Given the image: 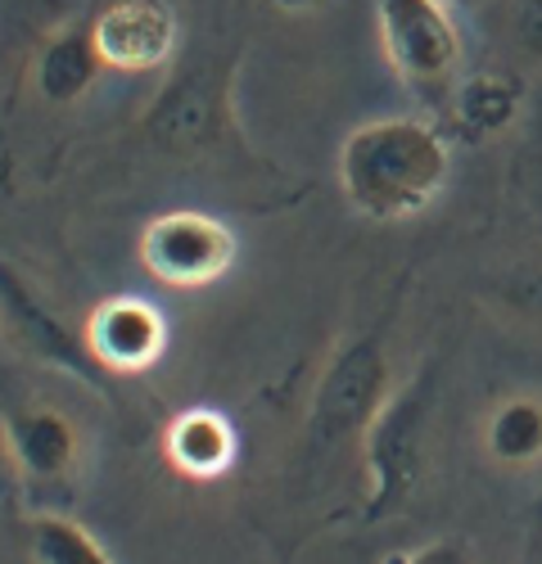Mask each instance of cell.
I'll list each match as a JSON object with an SVG mask.
<instances>
[{
  "instance_id": "cell-1",
  "label": "cell",
  "mask_w": 542,
  "mask_h": 564,
  "mask_svg": "<svg viewBox=\"0 0 542 564\" xmlns=\"http://www.w3.org/2000/svg\"><path fill=\"white\" fill-rule=\"evenodd\" d=\"M452 150L425 118H376L344 135L339 191L371 221H406L425 213L447 185Z\"/></svg>"
},
{
  "instance_id": "cell-2",
  "label": "cell",
  "mask_w": 542,
  "mask_h": 564,
  "mask_svg": "<svg viewBox=\"0 0 542 564\" xmlns=\"http://www.w3.org/2000/svg\"><path fill=\"white\" fill-rule=\"evenodd\" d=\"M434 411V370L406 380L389 393L384 411L361 438V460H367V520L393 514L425 469V430Z\"/></svg>"
},
{
  "instance_id": "cell-3",
  "label": "cell",
  "mask_w": 542,
  "mask_h": 564,
  "mask_svg": "<svg viewBox=\"0 0 542 564\" xmlns=\"http://www.w3.org/2000/svg\"><path fill=\"white\" fill-rule=\"evenodd\" d=\"M393 384H389V352L380 335L348 339L330 366L322 370L307 411V438L312 447H339V443H361L367 430L376 425V415L384 411Z\"/></svg>"
},
{
  "instance_id": "cell-4",
  "label": "cell",
  "mask_w": 542,
  "mask_h": 564,
  "mask_svg": "<svg viewBox=\"0 0 542 564\" xmlns=\"http://www.w3.org/2000/svg\"><path fill=\"white\" fill-rule=\"evenodd\" d=\"M389 68L421 96L452 90L462 68V28L438 0H376Z\"/></svg>"
},
{
  "instance_id": "cell-5",
  "label": "cell",
  "mask_w": 542,
  "mask_h": 564,
  "mask_svg": "<svg viewBox=\"0 0 542 564\" xmlns=\"http://www.w3.org/2000/svg\"><path fill=\"white\" fill-rule=\"evenodd\" d=\"M236 235L213 213L176 208L159 213L141 230V267L167 290H204L236 267Z\"/></svg>"
},
{
  "instance_id": "cell-6",
  "label": "cell",
  "mask_w": 542,
  "mask_h": 564,
  "mask_svg": "<svg viewBox=\"0 0 542 564\" xmlns=\"http://www.w3.org/2000/svg\"><path fill=\"white\" fill-rule=\"evenodd\" d=\"M90 41L105 68L154 73L176 55V14L163 0H109L90 19Z\"/></svg>"
},
{
  "instance_id": "cell-7",
  "label": "cell",
  "mask_w": 542,
  "mask_h": 564,
  "mask_svg": "<svg viewBox=\"0 0 542 564\" xmlns=\"http://www.w3.org/2000/svg\"><path fill=\"white\" fill-rule=\"evenodd\" d=\"M82 344L100 370L113 375H141L150 370L167 348V321L145 299H105L86 316Z\"/></svg>"
},
{
  "instance_id": "cell-8",
  "label": "cell",
  "mask_w": 542,
  "mask_h": 564,
  "mask_svg": "<svg viewBox=\"0 0 542 564\" xmlns=\"http://www.w3.org/2000/svg\"><path fill=\"white\" fill-rule=\"evenodd\" d=\"M221 77L213 68H191L181 73L159 105L150 109V135L159 145H167L172 154H195L204 150L208 140L217 135V122H221Z\"/></svg>"
},
{
  "instance_id": "cell-9",
  "label": "cell",
  "mask_w": 542,
  "mask_h": 564,
  "mask_svg": "<svg viewBox=\"0 0 542 564\" xmlns=\"http://www.w3.org/2000/svg\"><path fill=\"white\" fill-rule=\"evenodd\" d=\"M0 434H6V452L14 469H23L28 479L55 484L77 465V430L64 411H51V406L10 411Z\"/></svg>"
},
{
  "instance_id": "cell-10",
  "label": "cell",
  "mask_w": 542,
  "mask_h": 564,
  "mask_svg": "<svg viewBox=\"0 0 542 564\" xmlns=\"http://www.w3.org/2000/svg\"><path fill=\"white\" fill-rule=\"evenodd\" d=\"M172 469H181L186 479H221L236 465V430L221 411L191 406L181 411L167 434H163Z\"/></svg>"
},
{
  "instance_id": "cell-11",
  "label": "cell",
  "mask_w": 542,
  "mask_h": 564,
  "mask_svg": "<svg viewBox=\"0 0 542 564\" xmlns=\"http://www.w3.org/2000/svg\"><path fill=\"white\" fill-rule=\"evenodd\" d=\"M0 303H6V316H10V325H14V335L36 352V357H45V361H55V366H68V370H96V361H90V352H86V344H77L64 325L45 312L32 294H28V285L10 271V267H0Z\"/></svg>"
},
{
  "instance_id": "cell-12",
  "label": "cell",
  "mask_w": 542,
  "mask_h": 564,
  "mask_svg": "<svg viewBox=\"0 0 542 564\" xmlns=\"http://www.w3.org/2000/svg\"><path fill=\"white\" fill-rule=\"evenodd\" d=\"M524 109V86L507 73H475L452 86V122L466 140L502 135Z\"/></svg>"
},
{
  "instance_id": "cell-13",
  "label": "cell",
  "mask_w": 542,
  "mask_h": 564,
  "mask_svg": "<svg viewBox=\"0 0 542 564\" xmlns=\"http://www.w3.org/2000/svg\"><path fill=\"white\" fill-rule=\"evenodd\" d=\"M100 55H96V41H90V28H73L59 32L55 41H45V51L36 55V90L51 105H73L82 100L90 82L100 73Z\"/></svg>"
},
{
  "instance_id": "cell-14",
  "label": "cell",
  "mask_w": 542,
  "mask_h": 564,
  "mask_svg": "<svg viewBox=\"0 0 542 564\" xmlns=\"http://www.w3.org/2000/svg\"><path fill=\"white\" fill-rule=\"evenodd\" d=\"M484 447L497 465L507 469H529L542 460V398L516 393L497 402L488 425H484Z\"/></svg>"
},
{
  "instance_id": "cell-15",
  "label": "cell",
  "mask_w": 542,
  "mask_h": 564,
  "mask_svg": "<svg viewBox=\"0 0 542 564\" xmlns=\"http://www.w3.org/2000/svg\"><path fill=\"white\" fill-rule=\"evenodd\" d=\"M28 551L36 564H118L96 533L59 510H45L28 520Z\"/></svg>"
},
{
  "instance_id": "cell-16",
  "label": "cell",
  "mask_w": 542,
  "mask_h": 564,
  "mask_svg": "<svg viewBox=\"0 0 542 564\" xmlns=\"http://www.w3.org/2000/svg\"><path fill=\"white\" fill-rule=\"evenodd\" d=\"M497 14H502V28L516 51L542 64V0H497Z\"/></svg>"
},
{
  "instance_id": "cell-17",
  "label": "cell",
  "mask_w": 542,
  "mask_h": 564,
  "mask_svg": "<svg viewBox=\"0 0 542 564\" xmlns=\"http://www.w3.org/2000/svg\"><path fill=\"white\" fill-rule=\"evenodd\" d=\"M384 564H470V551L462 542H425L421 551H398Z\"/></svg>"
},
{
  "instance_id": "cell-18",
  "label": "cell",
  "mask_w": 542,
  "mask_h": 564,
  "mask_svg": "<svg viewBox=\"0 0 542 564\" xmlns=\"http://www.w3.org/2000/svg\"><path fill=\"white\" fill-rule=\"evenodd\" d=\"M277 6H285V10H303V6H312V0H277Z\"/></svg>"
},
{
  "instance_id": "cell-19",
  "label": "cell",
  "mask_w": 542,
  "mask_h": 564,
  "mask_svg": "<svg viewBox=\"0 0 542 564\" xmlns=\"http://www.w3.org/2000/svg\"><path fill=\"white\" fill-rule=\"evenodd\" d=\"M438 6H447V10H457V6H475V0H438Z\"/></svg>"
}]
</instances>
